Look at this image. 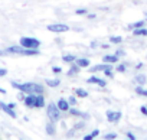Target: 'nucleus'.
<instances>
[{"instance_id":"f257e3e1","label":"nucleus","mask_w":147,"mask_h":140,"mask_svg":"<svg viewBox=\"0 0 147 140\" xmlns=\"http://www.w3.org/2000/svg\"><path fill=\"white\" fill-rule=\"evenodd\" d=\"M10 85L25 94H45V87L39 83H18L10 81Z\"/></svg>"},{"instance_id":"f03ea898","label":"nucleus","mask_w":147,"mask_h":140,"mask_svg":"<svg viewBox=\"0 0 147 140\" xmlns=\"http://www.w3.org/2000/svg\"><path fill=\"white\" fill-rule=\"evenodd\" d=\"M23 104L28 108H43L45 107V95L43 94H26Z\"/></svg>"},{"instance_id":"7ed1b4c3","label":"nucleus","mask_w":147,"mask_h":140,"mask_svg":"<svg viewBox=\"0 0 147 140\" xmlns=\"http://www.w3.org/2000/svg\"><path fill=\"white\" fill-rule=\"evenodd\" d=\"M61 114H62V111L58 108L56 103H49L46 106V116H48V118L51 121H53V123L59 121L61 120Z\"/></svg>"},{"instance_id":"20e7f679","label":"nucleus","mask_w":147,"mask_h":140,"mask_svg":"<svg viewBox=\"0 0 147 140\" xmlns=\"http://www.w3.org/2000/svg\"><path fill=\"white\" fill-rule=\"evenodd\" d=\"M19 45H22L26 49H36L40 46V41L36 38H30V36H23L19 41Z\"/></svg>"},{"instance_id":"39448f33","label":"nucleus","mask_w":147,"mask_h":140,"mask_svg":"<svg viewBox=\"0 0 147 140\" xmlns=\"http://www.w3.org/2000/svg\"><path fill=\"white\" fill-rule=\"evenodd\" d=\"M46 29L49 32H53V33H63V32L69 30V26L65 23H52V25H48Z\"/></svg>"},{"instance_id":"423d86ee","label":"nucleus","mask_w":147,"mask_h":140,"mask_svg":"<svg viewBox=\"0 0 147 140\" xmlns=\"http://www.w3.org/2000/svg\"><path fill=\"white\" fill-rule=\"evenodd\" d=\"M123 114L118 110H107V120L110 123H118L121 120Z\"/></svg>"},{"instance_id":"0eeeda50","label":"nucleus","mask_w":147,"mask_h":140,"mask_svg":"<svg viewBox=\"0 0 147 140\" xmlns=\"http://www.w3.org/2000/svg\"><path fill=\"white\" fill-rule=\"evenodd\" d=\"M68 113H69L71 116H74V117H80V118H82V120H88V118H90V114H88V113H84V111L75 108V106H71L69 110H68Z\"/></svg>"},{"instance_id":"6e6552de","label":"nucleus","mask_w":147,"mask_h":140,"mask_svg":"<svg viewBox=\"0 0 147 140\" xmlns=\"http://www.w3.org/2000/svg\"><path fill=\"white\" fill-rule=\"evenodd\" d=\"M0 110H3L7 116H10L12 118H16L18 117V114H16V111H15V108H12L10 106H9V103H5V101H0Z\"/></svg>"},{"instance_id":"1a4fd4ad","label":"nucleus","mask_w":147,"mask_h":140,"mask_svg":"<svg viewBox=\"0 0 147 140\" xmlns=\"http://www.w3.org/2000/svg\"><path fill=\"white\" fill-rule=\"evenodd\" d=\"M107 68H113V65H111V64H107V62H102V64L90 66V71H91L92 74H97V72H104Z\"/></svg>"},{"instance_id":"9d476101","label":"nucleus","mask_w":147,"mask_h":140,"mask_svg":"<svg viewBox=\"0 0 147 140\" xmlns=\"http://www.w3.org/2000/svg\"><path fill=\"white\" fill-rule=\"evenodd\" d=\"M7 53H13V55H23L25 56V52H26V48H23L22 45H18V46H9L6 49Z\"/></svg>"},{"instance_id":"9b49d317","label":"nucleus","mask_w":147,"mask_h":140,"mask_svg":"<svg viewBox=\"0 0 147 140\" xmlns=\"http://www.w3.org/2000/svg\"><path fill=\"white\" fill-rule=\"evenodd\" d=\"M56 106H58V108H59L62 113H68V110H69V107H71L66 98H59L58 103H56Z\"/></svg>"},{"instance_id":"f8f14e48","label":"nucleus","mask_w":147,"mask_h":140,"mask_svg":"<svg viewBox=\"0 0 147 140\" xmlns=\"http://www.w3.org/2000/svg\"><path fill=\"white\" fill-rule=\"evenodd\" d=\"M80 71H81V68H80L75 62H72V64H69L68 77H75V75H78V74H80Z\"/></svg>"},{"instance_id":"ddd939ff","label":"nucleus","mask_w":147,"mask_h":140,"mask_svg":"<svg viewBox=\"0 0 147 140\" xmlns=\"http://www.w3.org/2000/svg\"><path fill=\"white\" fill-rule=\"evenodd\" d=\"M45 131H46V134L53 136V134L56 133V123H53V121L49 120V123L45 124Z\"/></svg>"},{"instance_id":"4468645a","label":"nucleus","mask_w":147,"mask_h":140,"mask_svg":"<svg viewBox=\"0 0 147 140\" xmlns=\"http://www.w3.org/2000/svg\"><path fill=\"white\" fill-rule=\"evenodd\" d=\"M75 64H77L80 68H90V64H91V61H90L88 58H77Z\"/></svg>"},{"instance_id":"2eb2a0df","label":"nucleus","mask_w":147,"mask_h":140,"mask_svg":"<svg viewBox=\"0 0 147 140\" xmlns=\"http://www.w3.org/2000/svg\"><path fill=\"white\" fill-rule=\"evenodd\" d=\"M118 56L114 53V55H104L102 56V62H107V64H117L118 62Z\"/></svg>"},{"instance_id":"dca6fc26","label":"nucleus","mask_w":147,"mask_h":140,"mask_svg":"<svg viewBox=\"0 0 147 140\" xmlns=\"http://www.w3.org/2000/svg\"><path fill=\"white\" fill-rule=\"evenodd\" d=\"M133 35H134V36H147V28L143 26V28L133 29Z\"/></svg>"},{"instance_id":"f3484780","label":"nucleus","mask_w":147,"mask_h":140,"mask_svg":"<svg viewBox=\"0 0 147 140\" xmlns=\"http://www.w3.org/2000/svg\"><path fill=\"white\" fill-rule=\"evenodd\" d=\"M62 61H63L65 64H72V62L77 61V56L72 55V53H65V55L62 56Z\"/></svg>"},{"instance_id":"a211bd4d","label":"nucleus","mask_w":147,"mask_h":140,"mask_svg":"<svg viewBox=\"0 0 147 140\" xmlns=\"http://www.w3.org/2000/svg\"><path fill=\"white\" fill-rule=\"evenodd\" d=\"M134 81H136L138 85H144V84L147 83V77H146L144 74H138V75L134 77Z\"/></svg>"},{"instance_id":"6ab92c4d","label":"nucleus","mask_w":147,"mask_h":140,"mask_svg":"<svg viewBox=\"0 0 147 140\" xmlns=\"http://www.w3.org/2000/svg\"><path fill=\"white\" fill-rule=\"evenodd\" d=\"M46 85H48V87H51V88H56V87H59V85H61V80H58V78H55V80L48 78V80H46Z\"/></svg>"},{"instance_id":"aec40b11","label":"nucleus","mask_w":147,"mask_h":140,"mask_svg":"<svg viewBox=\"0 0 147 140\" xmlns=\"http://www.w3.org/2000/svg\"><path fill=\"white\" fill-rule=\"evenodd\" d=\"M75 95L78 98H87L88 97V91L84 88H75Z\"/></svg>"},{"instance_id":"412c9836","label":"nucleus","mask_w":147,"mask_h":140,"mask_svg":"<svg viewBox=\"0 0 147 140\" xmlns=\"http://www.w3.org/2000/svg\"><path fill=\"white\" fill-rule=\"evenodd\" d=\"M143 26H146V20H138V22H134V23H130L127 28L128 29H137V28H143Z\"/></svg>"},{"instance_id":"4be33fe9","label":"nucleus","mask_w":147,"mask_h":140,"mask_svg":"<svg viewBox=\"0 0 147 140\" xmlns=\"http://www.w3.org/2000/svg\"><path fill=\"white\" fill-rule=\"evenodd\" d=\"M98 134H100V130H98V129H95V130H92V133H90V134L84 136V140H92V139L98 137Z\"/></svg>"},{"instance_id":"5701e85b","label":"nucleus","mask_w":147,"mask_h":140,"mask_svg":"<svg viewBox=\"0 0 147 140\" xmlns=\"http://www.w3.org/2000/svg\"><path fill=\"white\" fill-rule=\"evenodd\" d=\"M121 42H123V38L121 36H110V43L117 45V43H121Z\"/></svg>"},{"instance_id":"b1692460","label":"nucleus","mask_w":147,"mask_h":140,"mask_svg":"<svg viewBox=\"0 0 147 140\" xmlns=\"http://www.w3.org/2000/svg\"><path fill=\"white\" fill-rule=\"evenodd\" d=\"M77 98H78L77 95H69V98H68L69 106H77V103H78V100H77Z\"/></svg>"},{"instance_id":"393cba45","label":"nucleus","mask_w":147,"mask_h":140,"mask_svg":"<svg viewBox=\"0 0 147 140\" xmlns=\"http://www.w3.org/2000/svg\"><path fill=\"white\" fill-rule=\"evenodd\" d=\"M118 136H117V133H107V134H104V139L105 140H115Z\"/></svg>"},{"instance_id":"a878e982","label":"nucleus","mask_w":147,"mask_h":140,"mask_svg":"<svg viewBox=\"0 0 147 140\" xmlns=\"http://www.w3.org/2000/svg\"><path fill=\"white\" fill-rule=\"evenodd\" d=\"M98 81H100V78H98V77H95V75H92V77H90V78L87 80V83H88V84H98Z\"/></svg>"},{"instance_id":"bb28decb","label":"nucleus","mask_w":147,"mask_h":140,"mask_svg":"<svg viewBox=\"0 0 147 140\" xmlns=\"http://www.w3.org/2000/svg\"><path fill=\"white\" fill-rule=\"evenodd\" d=\"M115 69H117L118 72H125V71H127V64H120Z\"/></svg>"},{"instance_id":"cd10ccee","label":"nucleus","mask_w":147,"mask_h":140,"mask_svg":"<svg viewBox=\"0 0 147 140\" xmlns=\"http://www.w3.org/2000/svg\"><path fill=\"white\" fill-rule=\"evenodd\" d=\"M84 127H85V121H84V120L78 121L75 126H74V129H75V130H80V129H84Z\"/></svg>"},{"instance_id":"c85d7f7f","label":"nucleus","mask_w":147,"mask_h":140,"mask_svg":"<svg viewBox=\"0 0 147 140\" xmlns=\"http://www.w3.org/2000/svg\"><path fill=\"white\" fill-rule=\"evenodd\" d=\"M104 75H107L108 78H113L114 77V72H113V68H107L104 71Z\"/></svg>"},{"instance_id":"c756f323","label":"nucleus","mask_w":147,"mask_h":140,"mask_svg":"<svg viewBox=\"0 0 147 140\" xmlns=\"http://www.w3.org/2000/svg\"><path fill=\"white\" fill-rule=\"evenodd\" d=\"M52 72H53V74H61V72H62V68L55 65V66H52Z\"/></svg>"},{"instance_id":"7c9ffc66","label":"nucleus","mask_w":147,"mask_h":140,"mask_svg":"<svg viewBox=\"0 0 147 140\" xmlns=\"http://www.w3.org/2000/svg\"><path fill=\"white\" fill-rule=\"evenodd\" d=\"M75 131H77V130L72 127L71 130H68V131H66V137H68V139H69V137H74V134H75Z\"/></svg>"},{"instance_id":"2f4dec72","label":"nucleus","mask_w":147,"mask_h":140,"mask_svg":"<svg viewBox=\"0 0 147 140\" xmlns=\"http://www.w3.org/2000/svg\"><path fill=\"white\" fill-rule=\"evenodd\" d=\"M75 13H77V15H87L88 12H87V9H77Z\"/></svg>"},{"instance_id":"473e14b6","label":"nucleus","mask_w":147,"mask_h":140,"mask_svg":"<svg viewBox=\"0 0 147 140\" xmlns=\"http://www.w3.org/2000/svg\"><path fill=\"white\" fill-rule=\"evenodd\" d=\"M125 137H127V139H130V140H136V136H134L131 131H127V133H125Z\"/></svg>"},{"instance_id":"72a5a7b5","label":"nucleus","mask_w":147,"mask_h":140,"mask_svg":"<svg viewBox=\"0 0 147 140\" xmlns=\"http://www.w3.org/2000/svg\"><path fill=\"white\" fill-rule=\"evenodd\" d=\"M7 75V69L6 68H0V77H5Z\"/></svg>"},{"instance_id":"f704fd0d","label":"nucleus","mask_w":147,"mask_h":140,"mask_svg":"<svg viewBox=\"0 0 147 140\" xmlns=\"http://www.w3.org/2000/svg\"><path fill=\"white\" fill-rule=\"evenodd\" d=\"M19 93H20V94H19V97H18V100L23 103V100H25V97H26V94H25V93H22V91H19Z\"/></svg>"},{"instance_id":"c9c22d12","label":"nucleus","mask_w":147,"mask_h":140,"mask_svg":"<svg viewBox=\"0 0 147 140\" xmlns=\"http://www.w3.org/2000/svg\"><path fill=\"white\" fill-rule=\"evenodd\" d=\"M140 113L144 114V116H147V107H146V106H141V107H140Z\"/></svg>"},{"instance_id":"e433bc0d","label":"nucleus","mask_w":147,"mask_h":140,"mask_svg":"<svg viewBox=\"0 0 147 140\" xmlns=\"http://www.w3.org/2000/svg\"><path fill=\"white\" fill-rule=\"evenodd\" d=\"M115 55H117L118 58H121V56H124V51H123V49H118V51H115Z\"/></svg>"},{"instance_id":"4c0bfd02","label":"nucleus","mask_w":147,"mask_h":140,"mask_svg":"<svg viewBox=\"0 0 147 140\" xmlns=\"http://www.w3.org/2000/svg\"><path fill=\"white\" fill-rule=\"evenodd\" d=\"M98 85H100V87H105V85H107V81L100 78V81H98Z\"/></svg>"},{"instance_id":"58836bf2","label":"nucleus","mask_w":147,"mask_h":140,"mask_svg":"<svg viewBox=\"0 0 147 140\" xmlns=\"http://www.w3.org/2000/svg\"><path fill=\"white\" fill-rule=\"evenodd\" d=\"M87 18H88V19H94V18H97V16H95L94 13H87Z\"/></svg>"},{"instance_id":"ea45409f","label":"nucleus","mask_w":147,"mask_h":140,"mask_svg":"<svg viewBox=\"0 0 147 140\" xmlns=\"http://www.w3.org/2000/svg\"><path fill=\"white\" fill-rule=\"evenodd\" d=\"M90 46H91V48H97V46H98V42H91Z\"/></svg>"},{"instance_id":"a19ab883","label":"nucleus","mask_w":147,"mask_h":140,"mask_svg":"<svg viewBox=\"0 0 147 140\" xmlns=\"http://www.w3.org/2000/svg\"><path fill=\"white\" fill-rule=\"evenodd\" d=\"M141 68H143V64H141V62H138V64L136 65V69H141Z\"/></svg>"},{"instance_id":"79ce46f5","label":"nucleus","mask_w":147,"mask_h":140,"mask_svg":"<svg viewBox=\"0 0 147 140\" xmlns=\"http://www.w3.org/2000/svg\"><path fill=\"white\" fill-rule=\"evenodd\" d=\"M5 55H7L6 51H0V56H5Z\"/></svg>"},{"instance_id":"37998d69","label":"nucleus","mask_w":147,"mask_h":140,"mask_svg":"<svg viewBox=\"0 0 147 140\" xmlns=\"http://www.w3.org/2000/svg\"><path fill=\"white\" fill-rule=\"evenodd\" d=\"M0 94H6V90H5V88H2V87H0Z\"/></svg>"},{"instance_id":"c03bdc74","label":"nucleus","mask_w":147,"mask_h":140,"mask_svg":"<svg viewBox=\"0 0 147 140\" xmlns=\"http://www.w3.org/2000/svg\"><path fill=\"white\" fill-rule=\"evenodd\" d=\"M101 46H102V48H104V49H107V48H108V46H110V45H108V43H102V45H101Z\"/></svg>"},{"instance_id":"a18cd8bd","label":"nucleus","mask_w":147,"mask_h":140,"mask_svg":"<svg viewBox=\"0 0 147 140\" xmlns=\"http://www.w3.org/2000/svg\"><path fill=\"white\" fill-rule=\"evenodd\" d=\"M9 106H10L12 108H16V104H15V103H9Z\"/></svg>"},{"instance_id":"49530a36","label":"nucleus","mask_w":147,"mask_h":140,"mask_svg":"<svg viewBox=\"0 0 147 140\" xmlns=\"http://www.w3.org/2000/svg\"><path fill=\"white\" fill-rule=\"evenodd\" d=\"M141 95H144V97H147V90H143V94Z\"/></svg>"},{"instance_id":"de8ad7c7","label":"nucleus","mask_w":147,"mask_h":140,"mask_svg":"<svg viewBox=\"0 0 147 140\" xmlns=\"http://www.w3.org/2000/svg\"><path fill=\"white\" fill-rule=\"evenodd\" d=\"M144 16H146V20H147V12H146V15H144Z\"/></svg>"}]
</instances>
